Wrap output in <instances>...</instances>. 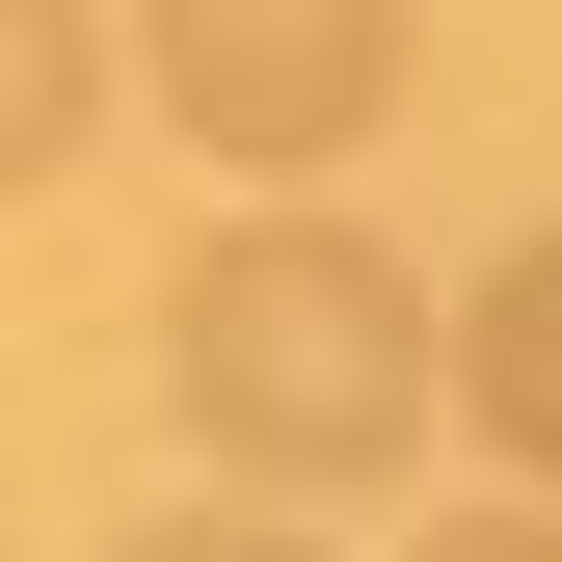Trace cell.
Returning a JSON list of instances; mask_svg holds the SVG:
<instances>
[{
  "label": "cell",
  "instance_id": "8992f818",
  "mask_svg": "<svg viewBox=\"0 0 562 562\" xmlns=\"http://www.w3.org/2000/svg\"><path fill=\"white\" fill-rule=\"evenodd\" d=\"M402 562H562V509H456V536H402Z\"/></svg>",
  "mask_w": 562,
  "mask_h": 562
},
{
  "label": "cell",
  "instance_id": "6da1fadb",
  "mask_svg": "<svg viewBox=\"0 0 562 562\" xmlns=\"http://www.w3.org/2000/svg\"><path fill=\"white\" fill-rule=\"evenodd\" d=\"M161 375H188V429H215L241 482H375V456L456 402V322L402 295V241H348V215H241V241L161 295Z\"/></svg>",
  "mask_w": 562,
  "mask_h": 562
},
{
  "label": "cell",
  "instance_id": "7a4b0ae2",
  "mask_svg": "<svg viewBox=\"0 0 562 562\" xmlns=\"http://www.w3.org/2000/svg\"><path fill=\"white\" fill-rule=\"evenodd\" d=\"M402 27L429 0H134V54H161V108L215 134V161H348V134L402 108Z\"/></svg>",
  "mask_w": 562,
  "mask_h": 562
},
{
  "label": "cell",
  "instance_id": "3957f363",
  "mask_svg": "<svg viewBox=\"0 0 562 562\" xmlns=\"http://www.w3.org/2000/svg\"><path fill=\"white\" fill-rule=\"evenodd\" d=\"M456 429L509 456L536 509H562V241H509V268L456 295Z\"/></svg>",
  "mask_w": 562,
  "mask_h": 562
},
{
  "label": "cell",
  "instance_id": "277c9868",
  "mask_svg": "<svg viewBox=\"0 0 562 562\" xmlns=\"http://www.w3.org/2000/svg\"><path fill=\"white\" fill-rule=\"evenodd\" d=\"M81 134H108V0H0V161H81Z\"/></svg>",
  "mask_w": 562,
  "mask_h": 562
},
{
  "label": "cell",
  "instance_id": "5b68a950",
  "mask_svg": "<svg viewBox=\"0 0 562 562\" xmlns=\"http://www.w3.org/2000/svg\"><path fill=\"white\" fill-rule=\"evenodd\" d=\"M108 562H322V536H268V509H161V536H108Z\"/></svg>",
  "mask_w": 562,
  "mask_h": 562
}]
</instances>
